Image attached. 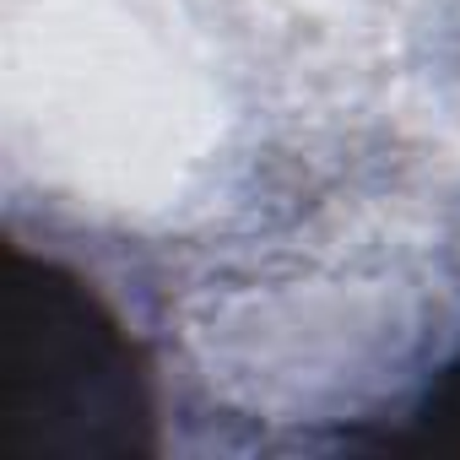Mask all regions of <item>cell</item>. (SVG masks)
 Masks as SVG:
<instances>
[{
    "instance_id": "cell-1",
    "label": "cell",
    "mask_w": 460,
    "mask_h": 460,
    "mask_svg": "<svg viewBox=\"0 0 460 460\" xmlns=\"http://www.w3.org/2000/svg\"><path fill=\"white\" fill-rule=\"evenodd\" d=\"M6 417L44 444L98 449L109 422L146 417L141 363L109 304L55 261L12 255L6 277Z\"/></svg>"
}]
</instances>
